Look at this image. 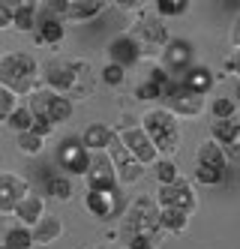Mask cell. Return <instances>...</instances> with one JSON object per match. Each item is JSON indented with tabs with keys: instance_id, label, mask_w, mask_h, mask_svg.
I'll return each mask as SVG.
<instances>
[{
	"instance_id": "obj_7",
	"label": "cell",
	"mask_w": 240,
	"mask_h": 249,
	"mask_svg": "<svg viewBox=\"0 0 240 249\" xmlns=\"http://www.w3.org/2000/svg\"><path fill=\"white\" fill-rule=\"evenodd\" d=\"M162 108L165 111H171L177 120L180 117H189V120H195V117H201L204 114V108H207V96H198V93H192L189 87H183L177 78H171V84L165 87V93H162Z\"/></svg>"
},
{
	"instance_id": "obj_33",
	"label": "cell",
	"mask_w": 240,
	"mask_h": 249,
	"mask_svg": "<svg viewBox=\"0 0 240 249\" xmlns=\"http://www.w3.org/2000/svg\"><path fill=\"white\" fill-rule=\"evenodd\" d=\"M153 168H156V183L159 186H168V183H174L180 177V168H177L174 159H156Z\"/></svg>"
},
{
	"instance_id": "obj_35",
	"label": "cell",
	"mask_w": 240,
	"mask_h": 249,
	"mask_svg": "<svg viewBox=\"0 0 240 249\" xmlns=\"http://www.w3.org/2000/svg\"><path fill=\"white\" fill-rule=\"evenodd\" d=\"M99 81L105 84V87H123V81H126V69H120V66H114V63H105L102 69H99Z\"/></svg>"
},
{
	"instance_id": "obj_30",
	"label": "cell",
	"mask_w": 240,
	"mask_h": 249,
	"mask_svg": "<svg viewBox=\"0 0 240 249\" xmlns=\"http://www.w3.org/2000/svg\"><path fill=\"white\" fill-rule=\"evenodd\" d=\"M189 0H156L153 9H156V18H180V15H186L189 12Z\"/></svg>"
},
{
	"instance_id": "obj_28",
	"label": "cell",
	"mask_w": 240,
	"mask_h": 249,
	"mask_svg": "<svg viewBox=\"0 0 240 249\" xmlns=\"http://www.w3.org/2000/svg\"><path fill=\"white\" fill-rule=\"evenodd\" d=\"M45 192L54 201H72V180L66 174H45Z\"/></svg>"
},
{
	"instance_id": "obj_1",
	"label": "cell",
	"mask_w": 240,
	"mask_h": 249,
	"mask_svg": "<svg viewBox=\"0 0 240 249\" xmlns=\"http://www.w3.org/2000/svg\"><path fill=\"white\" fill-rule=\"evenodd\" d=\"M117 237L129 240V237H153V240H165L162 228H159V207L153 201V195H135L132 201H126L123 213H120V228Z\"/></svg>"
},
{
	"instance_id": "obj_9",
	"label": "cell",
	"mask_w": 240,
	"mask_h": 249,
	"mask_svg": "<svg viewBox=\"0 0 240 249\" xmlns=\"http://www.w3.org/2000/svg\"><path fill=\"white\" fill-rule=\"evenodd\" d=\"M126 201H123V189L114 186V189H87L84 192V210L90 216H96L99 222H111V219H120Z\"/></svg>"
},
{
	"instance_id": "obj_17",
	"label": "cell",
	"mask_w": 240,
	"mask_h": 249,
	"mask_svg": "<svg viewBox=\"0 0 240 249\" xmlns=\"http://www.w3.org/2000/svg\"><path fill=\"white\" fill-rule=\"evenodd\" d=\"M210 141L225 150L228 162H231V159H237V144H240V120H237V117H228V120H213V123H210Z\"/></svg>"
},
{
	"instance_id": "obj_42",
	"label": "cell",
	"mask_w": 240,
	"mask_h": 249,
	"mask_svg": "<svg viewBox=\"0 0 240 249\" xmlns=\"http://www.w3.org/2000/svg\"><path fill=\"white\" fill-rule=\"evenodd\" d=\"M222 72H225L228 78H234V75H237V51H231V54L222 60Z\"/></svg>"
},
{
	"instance_id": "obj_21",
	"label": "cell",
	"mask_w": 240,
	"mask_h": 249,
	"mask_svg": "<svg viewBox=\"0 0 240 249\" xmlns=\"http://www.w3.org/2000/svg\"><path fill=\"white\" fill-rule=\"evenodd\" d=\"M12 216L18 219V225H24V228H33L36 222H39L42 216H45V195L42 192H27L21 201L15 204V210H12Z\"/></svg>"
},
{
	"instance_id": "obj_26",
	"label": "cell",
	"mask_w": 240,
	"mask_h": 249,
	"mask_svg": "<svg viewBox=\"0 0 240 249\" xmlns=\"http://www.w3.org/2000/svg\"><path fill=\"white\" fill-rule=\"evenodd\" d=\"M78 138H81V144H84L90 153H105L108 144L114 141V129L105 126V123H90V126H87Z\"/></svg>"
},
{
	"instance_id": "obj_39",
	"label": "cell",
	"mask_w": 240,
	"mask_h": 249,
	"mask_svg": "<svg viewBox=\"0 0 240 249\" xmlns=\"http://www.w3.org/2000/svg\"><path fill=\"white\" fill-rule=\"evenodd\" d=\"M147 81H153L156 87H162V90H165V87H168V84H171V75H168V72H165V69H162L159 63H153L150 69H147Z\"/></svg>"
},
{
	"instance_id": "obj_34",
	"label": "cell",
	"mask_w": 240,
	"mask_h": 249,
	"mask_svg": "<svg viewBox=\"0 0 240 249\" xmlns=\"http://www.w3.org/2000/svg\"><path fill=\"white\" fill-rule=\"evenodd\" d=\"M6 126H9L15 135H18V132H27V129L33 126V117H30V111H27V105H21V102H18V108L9 114Z\"/></svg>"
},
{
	"instance_id": "obj_31",
	"label": "cell",
	"mask_w": 240,
	"mask_h": 249,
	"mask_svg": "<svg viewBox=\"0 0 240 249\" xmlns=\"http://www.w3.org/2000/svg\"><path fill=\"white\" fill-rule=\"evenodd\" d=\"M210 117L213 120L237 117V99L234 96H213V102H210Z\"/></svg>"
},
{
	"instance_id": "obj_29",
	"label": "cell",
	"mask_w": 240,
	"mask_h": 249,
	"mask_svg": "<svg viewBox=\"0 0 240 249\" xmlns=\"http://www.w3.org/2000/svg\"><path fill=\"white\" fill-rule=\"evenodd\" d=\"M0 243L6 249H33V234L24 225H12V228H6V234H3Z\"/></svg>"
},
{
	"instance_id": "obj_41",
	"label": "cell",
	"mask_w": 240,
	"mask_h": 249,
	"mask_svg": "<svg viewBox=\"0 0 240 249\" xmlns=\"http://www.w3.org/2000/svg\"><path fill=\"white\" fill-rule=\"evenodd\" d=\"M30 132H33V135H39L42 141H48V138L54 135V126H48V123H39V120H33V126H30Z\"/></svg>"
},
{
	"instance_id": "obj_23",
	"label": "cell",
	"mask_w": 240,
	"mask_h": 249,
	"mask_svg": "<svg viewBox=\"0 0 240 249\" xmlns=\"http://www.w3.org/2000/svg\"><path fill=\"white\" fill-rule=\"evenodd\" d=\"M177 81H180L183 87H189L192 93L207 96V93L213 90V84H216V75H213V69H210V66H204V63H192Z\"/></svg>"
},
{
	"instance_id": "obj_22",
	"label": "cell",
	"mask_w": 240,
	"mask_h": 249,
	"mask_svg": "<svg viewBox=\"0 0 240 249\" xmlns=\"http://www.w3.org/2000/svg\"><path fill=\"white\" fill-rule=\"evenodd\" d=\"M33 39L39 45H60L66 39V24L54 12L45 9V15H39V21H36V27H33Z\"/></svg>"
},
{
	"instance_id": "obj_3",
	"label": "cell",
	"mask_w": 240,
	"mask_h": 249,
	"mask_svg": "<svg viewBox=\"0 0 240 249\" xmlns=\"http://www.w3.org/2000/svg\"><path fill=\"white\" fill-rule=\"evenodd\" d=\"M138 126L150 138L159 159H174V153L180 150V120L171 111H165L162 105H153L138 117Z\"/></svg>"
},
{
	"instance_id": "obj_25",
	"label": "cell",
	"mask_w": 240,
	"mask_h": 249,
	"mask_svg": "<svg viewBox=\"0 0 240 249\" xmlns=\"http://www.w3.org/2000/svg\"><path fill=\"white\" fill-rule=\"evenodd\" d=\"M195 165L225 174V171H228V156H225V150H222V147L213 144V141L207 138V141H201L198 150H195Z\"/></svg>"
},
{
	"instance_id": "obj_10",
	"label": "cell",
	"mask_w": 240,
	"mask_h": 249,
	"mask_svg": "<svg viewBox=\"0 0 240 249\" xmlns=\"http://www.w3.org/2000/svg\"><path fill=\"white\" fill-rule=\"evenodd\" d=\"M108 9L105 0H57V3H51L48 12H54L63 24H87L99 18V15Z\"/></svg>"
},
{
	"instance_id": "obj_27",
	"label": "cell",
	"mask_w": 240,
	"mask_h": 249,
	"mask_svg": "<svg viewBox=\"0 0 240 249\" xmlns=\"http://www.w3.org/2000/svg\"><path fill=\"white\" fill-rule=\"evenodd\" d=\"M189 219L186 213H180V210H171V207H159V228H162V234H183V231L189 228Z\"/></svg>"
},
{
	"instance_id": "obj_43",
	"label": "cell",
	"mask_w": 240,
	"mask_h": 249,
	"mask_svg": "<svg viewBox=\"0 0 240 249\" xmlns=\"http://www.w3.org/2000/svg\"><path fill=\"white\" fill-rule=\"evenodd\" d=\"M9 27V12H6V6L0 3V30H6Z\"/></svg>"
},
{
	"instance_id": "obj_13",
	"label": "cell",
	"mask_w": 240,
	"mask_h": 249,
	"mask_svg": "<svg viewBox=\"0 0 240 249\" xmlns=\"http://www.w3.org/2000/svg\"><path fill=\"white\" fill-rule=\"evenodd\" d=\"M105 156H108V162H111V168H114V177H117V186H120V189H123V186H135V183H141L144 165L135 162V159L126 153V147L120 144L117 138L108 144Z\"/></svg>"
},
{
	"instance_id": "obj_14",
	"label": "cell",
	"mask_w": 240,
	"mask_h": 249,
	"mask_svg": "<svg viewBox=\"0 0 240 249\" xmlns=\"http://www.w3.org/2000/svg\"><path fill=\"white\" fill-rule=\"evenodd\" d=\"M39 81L48 90L69 96V87H72V57H51L45 63H39Z\"/></svg>"
},
{
	"instance_id": "obj_16",
	"label": "cell",
	"mask_w": 240,
	"mask_h": 249,
	"mask_svg": "<svg viewBox=\"0 0 240 249\" xmlns=\"http://www.w3.org/2000/svg\"><path fill=\"white\" fill-rule=\"evenodd\" d=\"M30 192V183L15 171H0V216L15 210V204Z\"/></svg>"
},
{
	"instance_id": "obj_45",
	"label": "cell",
	"mask_w": 240,
	"mask_h": 249,
	"mask_svg": "<svg viewBox=\"0 0 240 249\" xmlns=\"http://www.w3.org/2000/svg\"><path fill=\"white\" fill-rule=\"evenodd\" d=\"M0 249H6V246H3V243H0Z\"/></svg>"
},
{
	"instance_id": "obj_8",
	"label": "cell",
	"mask_w": 240,
	"mask_h": 249,
	"mask_svg": "<svg viewBox=\"0 0 240 249\" xmlns=\"http://www.w3.org/2000/svg\"><path fill=\"white\" fill-rule=\"evenodd\" d=\"M153 201H156V207H171V210H180V213H186V216H192V213L198 210V192H195L192 180L177 177L174 183L156 189Z\"/></svg>"
},
{
	"instance_id": "obj_40",
	"label": "cell",
	"mask_w": 240,
	"mask_h": 249,
	"mask_svg": "<svg viewBox=\"0 0 240 249\" xmlns=\"http://www.w3.org/2000/svg\"><path fill=\"white\" fill-rule=\"evenodd\" d=\"M123 246L126 249H159L162 240H153V237H129V240H123Z\"/></svg>"
},
{
	"instance_id": "obj_2",
	"label": "cell",
	"mask_w": 240,
	"mask_h": 249,
	"mask_svg": "<svg viewBox=\"0 0 240 249\" xmlns=\"http://www.w3.org/2000/svg\"><path fill=\"white\" fill-rule=\"evenodd\" d=\"M0 87L15 96H27L39 87V60L30 51H6L0 54Z\"/></svg>"
},
{
	"instance_id": "obj_38",
	"label": "cell",
	"mask_w": 240,
	"mask_h": 249,
	"mask_svg": "<svg viewBox=\"0 0 240 249\" xmlns=\"http://www.w3.org/2000/svg\"><path fill=\"white\" fill-rule=\"evenodd\" d=\"M18 108V96L15 93H9L6 87H0V123H6L9 120V114Z\"/></svg>"
},
{
	"instance_id": "obj_44",
	"label": "cell",
	"mask_w": 240,
	"mask_h": 249,
	"mask_svg": "<svg viewBox=\"0 0 240 249\" xmlns=\"http://www.w3.org/2000/svg\"><path fill=\"white\" fill-rule=\"evenodd\" d=\"M87 249H108V246H87Z\"/></svg>"
},
{
	"instance_id": "obj_37",
	"label": "cell",
	"mask_w": 240,
	"mask_h": 249,
	"mask_svg": "<svg viewBox=\"0 0 240 249\" xmlns=\"http://www.w3.org/2000/svg\"><path fill=\"white\" fill-rule=\"evenodd\" d=\"M162 93H165L162 87H156L153 81H147V78L135 87V99L138 102H162Z\"/></svg>"
},
{
	"instance_id": "obj_32",
	"label": "cell",
	"mask_w": 240,
	"mask_h": 249,
	"mask_svg": "<svg viewBox=\"0 0 240 249\" xmlns=\"http://www.w3.org/2000/svg\"><path fill=\"white\" fill-rule=\"evenodd\" d=\"M15 144H18V150H21L24 156H39V153L45 150V141H42L39 135H33L30 129H27V132H18V135H15Z\"/></svg>"
},
{
	"instance_id": "obj_12",
	"label": "cell",
	"mask_w": 240,
	"mask_h": 249,
	"mask_svg": "<svg viewBox=\"0 0 240 249\" xmlns=\"http://www.w3.org/2000/svg\"><path fill=\"white\" fill-rule=\"evenodd\" d=\"M57 165L60 171L69 177H84L87 174V165H90V150L81 144V138L78 135H72V138H63L60 144H57Z\"/></svg>"
},
{
	"instance_id": "obj_15",
	"label": "cell",
	"mask_w": 240,
	"mask_h": 249,
	"mask_svg": "<svg viewBox=\"0 0 240 249\" xmlns=\"http://www.w3.org/2000/svg\"><path fill=\"white\" fill-rule=\"evenodd\" d=\"M96 90V69L90 60L84 57H72V87H69V102L75 105V102H84L90 99Z\"/></svg>"
},
{
	"instance_id": "obj_4",
	"label": "cell",
	"mask_w": 240,
	"mask_h": 249,
	"mask_svg": "<svg viewBox=\"0 0 240 249\" xmlns=\"http://www.w3.org/2000/svg\"><path fill=\"white\" fill-rule=\"evenodd\" d=\"M27 111L33 120L39 123H48V126H63V123L72 120V114H75V105H72L66 96L48 90V87H36L33 93H27Z\"/></svg>"
},
{
	"instance_id": "obj_11",
	"label": "cell",
	"mask_w": 240,
	"mask_h": 249,
	"mask_svg": "<svg viewBox=\"0 0 240 249\" xmlns=\"http://www.w3.org/2000/svg\"><path fill=\"white\" fill-rule=\"evenodd\" d=\"M192 63H195V45L189 39H183V36H171L168 42H165V48L159 51V66L171 78L183 75Z\"/></svg>"
},
{
	"instance_id": "obj_36",
	"label": "cell",
	"mask_w": 240,
	"mask_h": 249,
	"mask_svg": "<svg viewBox=\"0 0 240 249\" xmlns=\"http://www.w3.org/2000/svg\"><path fill=\"white\" fill-rule=\"evenodd\" d=\"M222 180H225V174H219V171L201 168V165L192 168V183H195V186H219Z\"/></svg>"
},
{
	"instance_id": "obj_24",
	"label": "cell",
	"mask_w": 240,
	"mask_h": 249,
	"mask_svg": "<svg viewBox=\"0 0 240 249\" xmlns=\"http://www.w3.org/2000/svg\"><path fill=\"white\" fill-rule=\"evenodd\" d=\"M30 234H33V246H51L63 237V219L54 216V213H45V216L30 228Z\"/></svg>"
},
{
	"instance_id": "obj_5",
	"label": "cell",
	"mask_w": 240,
	"mask_h": 249,
	"mask_svg": "<svg viewBox=\"0 0 240 249\" xmlns=\"http://www.w3.org/2000/svg\"><path fill=\"white\" fill-rule=\"evenodd\" d=\"M129 36H132V42L138 45L141 57H159V51L165 48V42L171 39L168 33V24H165L162 18H156V15H147L141 9V15L129 24Z\"/></svg>"
},
{
	"instance_id": "obj_6",
	"label": "cell",
	"mask_w": 240,
	"mask_h": 249,
	"mask_svg": "<svg viewBox=\"0 0 240 249\" xmlns=\"http://www.w3.org/2000/svg\"><path fill=\"white\" fill-rule=\"evenodd\" d=\"M114 138L126 147V153L132 156L135 162H141L144 168H150L156 159H159L156 147L150 144V138H147L144 129L135 123V117H123V123H117V129H114Z\"/></svg>"
},
{
	"instance_id": "obj_19",
	"label": "cell",
	"mask_w": 240,
	"mask_h": 249,
	"mask_svg": "<svg viewBox=\"0 0 240 249\" xmlns=\"http://www.w3.org/2000/svg\"><path fill=\"white\" fill-rule=\"evenodd\" d=\"M105 54H108V63H114V66H120V69H129V66H135V63L141 60V51H138V45L132 42V36H129V33L114 36L111 42H108Z\"/></svg>"
},
{
	"instance_id": "obj_18",
	"label": "cell",
	"mask_w": 240,
	"mask_h": 249,
	"mask_svg": "<svg viewBox=\"0 0 240 249\" xmlns=\"http://www.w3.org/2000/svg\"><path fill=\"white\" fill-rule=\"evenodd\" d=\"M84 180H87V189H114L117 186L114 168L105 153H90V165H87Z\"/></svg>"
},
{
	"instance_id": "obj_20",
	"label": "cell",
	"mask_w": 240,
	"mask_h": 249,
	"mask_svg": "<svg viewBox=\"0 0 240 249\" xmlns=\"http://www.w3.org/2000/svg\"><path fill=\"white\" fill-rule=\"evenodd\" d=\"M9 12V27H15L18 33H33L36 21H39V3L33 0H18V3H3Z\"/></svg>"
}]
</instances>
